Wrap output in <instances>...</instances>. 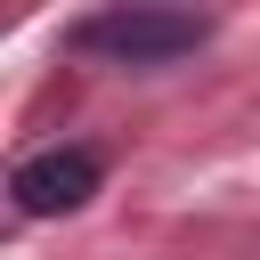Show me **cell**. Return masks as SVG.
Wrapping results in <instances>:
<instances>
[{"label": "cell", "instance_id": "obj_1", "mask_svg": "<svg viewBox=\"0 0 260 260\" xmlns=\"http://www.w3.org/2000/svg\"><path fill=\"white\" fill-rule=\"evenodd\" d=\"M211 24L187 16V8H154V0H122V8H98L73 24V49L81 57H106V65H171L203 41Z\"/></svg>", "mask_w": 260, "mask_h": 260}, {"label": "cell", "instance_id": "obj_2", "mask_svg": "<svg viewBox=\"0 0 260 260\" xmlns=\"http://www.w3.org/2000/svg\"><path fill=\"white\" fill-rule=\"evenodd\" d=\"M89 195H98V154H81V146H49V154H32V162L16 171V203H24L32 219L81 211Z\"/></svg>", "mask_w": 260, "mask_h": 260}]
</instances>
